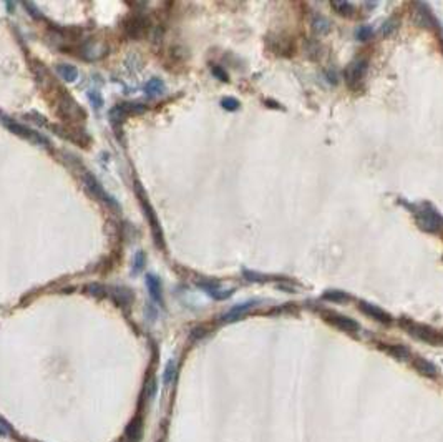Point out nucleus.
I'll list each match as a JSON object with an SVG mask.
<instances>
[{
	"label": "nucleus",
	"mask_w": 443,
	"mask_h": 442,
	"mask_svg": "<svg viewBox=\"0 0 443 442\" xmlns=\"http://www.w3.org/2000/svg\"><path fill=\"white\" fill-rule=\"evenodd\" d=\"M4 123H5V127L12 130L14 133L20 135V137H24V138L30 140V141H35V143H40V145H42V143H43V145H48V140H47V138L42 137L40 133H37V132H33V130L24 127V125L15 123V122H10V120H7V118H5V120H4Z\"/></svg>",
	"instance_id": "3"
},
{
	"label": "nucleus",
	"mask_w": 443,
	"mask_h": 442,
	"mask_svg": "<svg viewBox=\"0 0 443 442\" xmlns=\"http://www.w3.org/2000/svg\"><path fill=\"white\" fill-rule=\"evenodd\" d=\"M324 318L331 322V324L337 326L339 329L347 331V333H355V331H359V327H360L354 319L345 318V316L337 314V313H331V311H326V313H324Z\"/></svg>",
	"instance_id": "4"
},
{
	"label": "nucleus",
	"mask_w": 443,
	"mask_h": 442,
	"mask_svg": "<svg viewBox=\"0 0 443 442\" xmlns=\"http://www.w3.org/2000/svg\"><path fill=\"white\" fill-rule=\"evenodd\" d=\"M146 286H148V291H150V294H151V298L155 299V301L163 304V294H161V283H160V280H158L156 276H153V274H148Z\"/></svg>",
	"instance_id": "7"
},
{
	"label": "nucleus",
	"mask_w": 443,
	"mask_h": 442,
	"mask_svg": "<svg viewBox=\"0 0 443 442\" xmlns=\"http://www.w3.org/2000/svg\"><path fill=\"white\" fill-rule=\"evenodd\" d=\"M400 326L408 334H410V336L417 338V339H420V341H423V343H428V344H433V346L443 344V334L438 333L436 329H433V327H430V326L420 324V322H413V321H408V319H402Z\"/></svg>",
	"instance_id": "1"
},
{
	"label": "nucleus",
	"mask_w": 443,
	"mask_h": 442,
	"mask_svg": "<svg viewBox=\"0 0 443 442\" xmlns=\"http://www.w3.org/2000/svg\"><path fill=\"white\" fill-rule=\"evenodd\" d=\"M365 65H367L365 60H354L347 67V70H345V77H347L349 85L360 83L362 77H363V72H365Z\"/></svg>",
	"instance_id": "5"
},
{
	"label": "nucleus",
	"mask_w": 443,
	"mask_h": 442,
	"mask_svg": "<svg viewBox=\"0 0 443 442\" xmlns=\"http://www.w3.org/2000/svg\"><path fill=\"white\" fill-rule=\"evenodd\" d=\"M417 221L423 230L427 231H438L443 226V219L440 214L431 208H423L417 213Z\"/></svg>",
	"instance_id": "2"
},
{
	"label": "nucleus",
	"mask_w": 443,
	"mask_h": 442,
	"mask_svg": "<svg viewBox=\"0 0 443 442\" xmlns=\"http://www.w3.org/2000/svg\"><path fill=\"white\" fill-rule=\"evenodd\" d=\"M163 90H164V85L163 82L158 80V78H153L151 82L146 83V92L150 95H158L160 92H163Z\"/></svg>",
	"instance_id": "13"
},
{
	"label": "nucleus",
	"mask_w": 443,
	"mask_h": 442,
	"mask_svg": "<svg viewBox=\"0 0 443 442\" xmlns=\"http://www.w3.org/2000/svg\"><path fill=\"white\" fill-rule=\"evenodd\" d=\"M223 106L226 110H236L237 106H239V101L234 100V98H224L223 100Z\"/></svg>",
	"instance_id": "18"
},
{
	"label": "nucleus",
	"mask_w": 443,
	"mask_h": 442,
	"mask_svg": "<svg viewBox=\"0 0 443 442\" xmlns=\"http://www.w3.org/2000/svg\"><path fill=\"white\" fill-rule=\"evenodd\" d=\"M251 304H252V303H246V304L237 306V308H234L232 311H229L228 316H224V319H226V321H236L237 318H241L242 313H246V311H247L249 308H251Z\"/></svg>",
	"instance_id": "12"
},
{
	"label": "nucleus",
	"mask_w": 443,
	"mask_h": 442,
	"mask_svg": "<svg viewBox=\"0 0 443 442\" xmlns=\"http://www.w3.org/2000/svg\"><path fill=\"white\" fill-rule=\"evenodd\" d=\"M413 367H415L420 374H423V376H427V377L436 376V367L431 364L430 361L423 359V358H415V359H413Z\"/></svg>",
	"instance_id": "8"
},
{
	"label": "nucleus",
	"mask_w": 443,
	"mask_h": 442,
	"mask_svg": "<svg viewBox=\"0 0 443 442\" xmlns=\"http://www.w3.org/2000/svg\"><path fill=\"white\" fill-rule=\"evenodd\" d=\"M370 35H372V27L368 25L360 27L359 30H357V38H359V40H368Z\"/></svg>",
	"instance_id": "17"
},
{
	"label": "nucleus",
	"mask_w": 443,
	"mask_h": 442,
	"mask_svg": "<svg viewBox=\"0 0 443 442\" xmlns=\"http://www.w3.org/2000/svg\"><path fill=\"white\" fill-rule=\"evenodd\" d=\"M385 349H387L389 354H392L394 358L400 359V361H407L408 358H410V351L402 344H387L385 346Z\"/></svg>",
	"instance_id": "9"
},
{
	"label": "nucleus",
	"mask_w": 443,
	"mask_h": 442,
	"mask_svg": "<svg viewBox=\"0 0 443 442\" xmlns=\"http://www.w3.org/2000/svg\"><path fill=\"white\" fill-rule=\"evenodd\" d=\"M324 299L334 301V303H342L347 299V294L342 291H327V293H324Z\"/></svg>",
	"instance_id": "14"
},
{
	"label": "nucleus",
	"mask_w": 443,
	"mask_h": 442,
	"mask_svg": "<svg viewBox=\"0 0 443 442\" xmlns=\"http://www.w3.org/2000/svg\"><path fill=\"white\" fill-rule=\"evenodd\" d=\"M305 50L309 52V55L312 53V57H314V59H317V57H319V53H321L319 43H315L314 40H309L307 43H305Z\"/></svg>",
	"instance_id": "16"
},
{
	"label": "nucleus",
	"mask_w": 443,
	"mask_h": 442,
	"mask_svg": "<svg viewBox=\"0 0 443 442\" xmlns=\"http://www.w3.org/2000/svg\"><path fill=\"white\" fill-rule=\"evenodd\" d=\"M332 7L336 9L340 15H350L352 12H354V7H352L350 4H345V2H336V4H332Z\"/></svg>",
	"instance_id": "15"
},
{
	"label": "nucleus",
	"mask_w": 443,
	"mask_h": 442,
	"mask_svg": "<svg viewBox=\"0 0 443 442\" xmlns=\"http://www.w3.org/2000/svg\"><path fill=\"white\" fill-rule=\"evenodd\" d=\"M360 311H362V313H365L367 316H370L372 319L384 322V324H389V322L392 321L390 314H387L384 309H380V308H377V306H373V304L360 303Z\"/></svg>",
	"instance_id": "6"
},
{
	"label": "nucleus",
	"mask_w": 443,
	"mask_h": 442,
	"mask_svg": "<svg viewBox=\"0 0 443 442\" xmlns=\"http://www.w3.org/2000/svg\"><path fill=\"white\" fill-rule=\"evenodd\" d=\"M312 27L317 33H326L329 32V20L324 19L322 15H314L312 17Z\"/></svg>",
	"instance_id": "11"
},
{
	"label": "nucleus",
	"mask_w": 443,
	"mask_h": 442,
	"mask_svg": "<svg viewBox=\"0 0 443 442\" xmlns=\"http://www.w3.org/2000/svg\"><path fill=\"white\" fill-rule=\"evenodd\" d=\"M56 70H58L60 77L67 82H75L78 78V70L72 65H58L56 67Z\"/></svg>",
	"instance_id": "10"
}]
</instances>
